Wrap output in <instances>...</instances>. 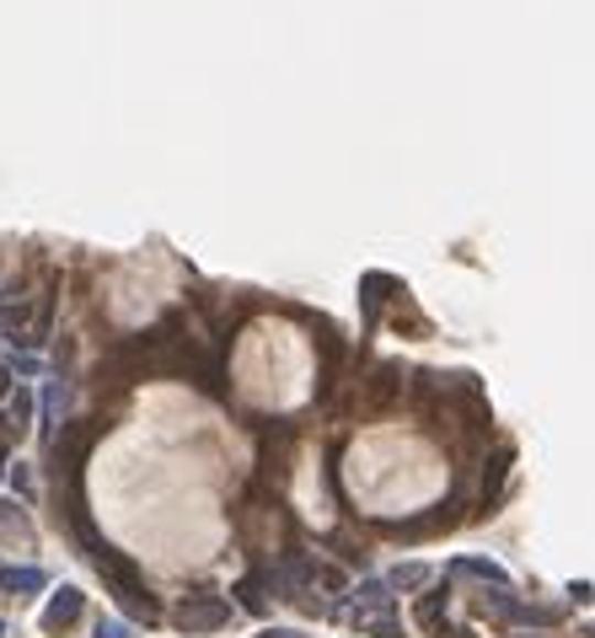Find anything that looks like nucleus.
<instances>
[{
    "mask_svg": "<svg viewBox=\"0 0 595 638\" xmlns=\"http://www.w3.org/2000/svg\"><path fill=\"white\" fill-rule=\"evenodd\" d=\"M226 623H231V601L215 596V591L183 596L172 606V628H183V634H220Z\"/></svg>",
    "mask_w": 595,
    "mask_h": 638,
    "instance_id": "nucleus-1",
    "label": "nucleus"
},
{
    "mask_svg": "<svg viewBox=\"0 0 595 638\" xmlns=\"http://www.w3.org/2000/svg\"><path fill=\"white\" fill-rule=\"evenodd\" d=\"M108 424H71L60 440H48V462H54V473L65 467V478L76 483L80 478V462H86V451L97 445V435H102Z\"/></svg>",
    "mask_w": 595,
    "mask_h": 638,
    "instance_id": "nucleus-2",
    "label": "nucleus"
},
{
    "mask_svg": "<svg viewBox=\"0 0 595 638\" xmlns=\"http://www.w3.org/2000/svg\"><path fill=\"white\" fill-rule=\"evenodd\" d=\"M80 617H86V596H80L76 585H60L54 596L43 601V612H39V628L43 634H71Z\"/></svg>",
    "mask_w": 595,
    "mask_h": 638,
    "instance_id": "nucleus-3",
    "label": "nucleus"
},
{
    "mask_svg": "<svg viewBox=\"0 0 595 638\" xmlns=\"http://www.w3.org/2000/svg\"><path fill=\"white\" fill-rule=\"evenodd\" d=\"M48 591V574L39 563H0V596H17V601H33Z\"/></svg>",
    "mask_w": 595,
    "mask_h": 638,
    "instance_id": "nucleus-4",
    "label": "nucleus"
},
{
    "mask_svg": "<svg viewBox=\"0 0 595 638\" xmlns=\"http://www.w3.org/2000/svg\"><path fill=\"white\" fill-rule=\"evenodd\" d=\"M370 617H397V591H387V580H359L349 623H370Z\"/></svg>",
    "mask_w": 595,
    "mask_h": 638,
    "instance_id": "nucleus-5",
    "label": "nucleus"
},
{
    "mask_svg": "<svg viewBox=\"0 0 595 638\" xmlns=\"http://www.w3.org/2000/svg\"><path fill=\"white\" fill-rule=\"evenodd\" d=\"M456 510H462V499L451 494V499H440V505H430L424 516L397 520V526H387V531H402V537H435V531H445V526H456Z\"/></svg>",
    "mask_w": 595,
    "mask_h": 638,
    "instance_id": "nucleus-6",
    "label": "nucleus"
},
{
    "mask_svg": "<svg viewBox=\"0 0 595 638\" xmlns=\"http://www.w3.org/2000/svg\"><path fill=\"white\" fill-rule=\"evenodd\" d=\"M445 612H451V591L445 585H424V596L413 601V623L424 634H440L445 628Z\"/></svg>",
    "mask_w": 595,
    "mask_h": 638,
    "instance_id": "nucleus-7",
    "label": "nucleus"
},
{
    "mask_svg": "<svg viewBox=\"0 0 595 638\" xmlns=\"http://www.w3.org/2000/svg\"><path fill=\"white\" fill-rule=\"evenodd\" d=\"M451 574L456 580H477V585H510V569L494 559H477V553H467V559H451Z\"/></svg>",
    "mask_w": 595,
    "mask_h": 638,
    "instance_id": "nucleus-8",
    "label": "nucleus"
},
{
    "mask_svg": "<svg viewBox=\"0 0 595 638\" xmlns=\"http://www.w3.org/2000/svg\"><path fill=\"white\" fill-rule=\"evenodd\" d=\"M237 596L247 612H263L269 606V596H279V580H274V569H258V574H247L237 585Z\"/></svg>",
    "mask_w": 595,
    "mask_h": 638,
    "instance_id": "nucleus-9",
    "label": "nucleus"
},
{
    "mask_svg": "<svg viewBox=\"0 0 595 638\" xmlns=\"http://www.w3.org/2000/svg\"><path fill=\"white\" fill-rule=\"evenodd\" d=\"M60 413H65V381H60V376H54V381H48V387H43V398H39V435H43V445H48V440H54V419H60Z\"/></svg>",
    "mask_w": 595,
    "mask_h": 638,
    "instance_id": "nucleus-10",
    "label": "nucleus"
},
{
    "mask_svg": "<svg viewBox=\"0 0 595 638\" xmlns=\"http://www.w3.org/2000/svg\"><path fill=\"white\" fill-rule=\"evenodd\" d=\"M33 413H39V398H33L28 387H17V398L6 402V430H11V435H28V430H33Z\"/></svg>",
    "mask_w": 595,
    "mask_h": 638,
    "instance_id": "nucleus-11",
    "label": "nucleus"
},
{
    "mask_svg": "<svg viewBox=\"0 0 595 638\" xmlns=\"http://www.w3.org/2000/svg\"><path fill=\"white\" fill-rule=\"evenodd\" d=\"M510 462H516V451L510 445H499V456H494V467L483 473V510L499 499V488H505V478H510Z\"/></svg>",
    "mask_w": 595,
    "mask_h": 638,
    "instance_id": "nucleus-12",
    "label": "nucleus"
},
{
    "mask_svg": "<svg viewBox=\"0 0 595 638\" xmlns=\"http://www.w3.org/2000/svg\"><path fill=\"white\" fill-rule=\"evenodd\" d=\"M430 580H435L430 563H397L392 574H387V591H424Z\"/></svg>",
    "mask_w": 595,
    "mask_h": 638,
    "instance_id": "nucleus-13",
    "label": "nucleus"
},
{
    "mask_svg": "<svg viewBox=\"0 0 595 638\" xmlns=\"http://www.w3.org/2000/svg\"><path fill=\"white\" fill-rule=\"evenodd\" d=\"M397 284H402V280H392V274H365V280H359V301H365V317H370V322L381 317V301H387L381 290H397Z\"/></svg>",
    "mask_w": 595,
    "mask_h": 638,
    "instance_id": "nucleus-14",
    "label": "nucleus"
},
{
    "mask_svg": "<svg viewBox=\"0 0 595 638\" xmlns=\"http://www.w3.org/2000/svg\"><path fill=\"white\" fill-rule=\"evenodd\" d=\"M91 638H140V628L129 617H97L91 623Z\"/></svg>",
    "mask_w": 595,
    "mask_h": 638,
    "instance_id": "nucleus-15",
    "label": "nucleus"
},
{
    "mask_svg": "<svg viewBox=\"0 0 595 638\" xmlns=\"http://www.w3.org/2000/svg\"><path fill=\"white\" fill-rule=\"evenodd\" d=\"M359 634H370V638H408L402 628H397V617H370V623H355Z\"/></svg>",
    "mask_w": 595,
    "mask_h": 638,
    "instance_id": "nucleus-16",
    "label": "nucleus"
},
{
    "mask_svg": "<svg viewBox=\"0 0 595 638\" xmlns=\"http://www.w3.org/2000/svg\"><path fill=\"white\" fill-rule=\"evenodd\" d=\"M39 370H43L39 355H11V376H17V381H28V376H39Z\"/></svg>",
    "mask_w": 595,
    "mask_h": 638,
    "instance_id": "nucleus-17",
    "label": "nucleus"
},
{
    "mask_svg": "<svg viewBox=\"0 0 595 638\" xmlns=\"http://www.w3.org/2000/svg\"><path fill=\"white\" fill-rule=\"evenodd\" d=\"M11 488H17V494H22V499H33V494H39V488H33V473H28V467H22V462H17V467H11Z\"/></svg>",
    "mask_w": 595,
    "mask_h": 638,
    "instance_id": "nucleus-18",
    "label": "nucleus"
},
{
    "mask_svg": "<svg viewBox=\"0 0 595 638\" xmlns=\"http://www.w3.org/2000/svg\"><path fill=\"white\" fill-rule=\"evenodd\" d=\"M22 322H28V306H22V301H17V306H0V327H11V333H17Z\"/></svg>",
    "mask_w": 595,
    "mask_h": 638,
    "instance_id": "nucleus-19",
    "label": "nucleus"
},
{
    "mask_svg": "<svg viewBox=\"0 0 595 638\" xmlns=\"http://www.w3.org/2000/svg\"><path fill=\"white\" fill-rule=\"evenodd\" d=\"M258 638H306L301 628H258Z\"/></svg>",
    "mask_w": 595,
    "mask_h": 638,
    "instance_id": "nucleus-20",
    "label": "nucleus"
},
{
    "mask_svg": "<svg viewBox=\"0 0 595 638\" xmlns=\"http://www.w3.org/2000/svg\"><path fill=\"white\" fill-rule=\"evenodd\" d=\"M0 638H6V623H0Z\"/></svg>",
    "mask_w": 595,
    "mask_h": 638,
    "instance_id": "nucleus-21",
    "label": "nucleus"
}]
</instances>
